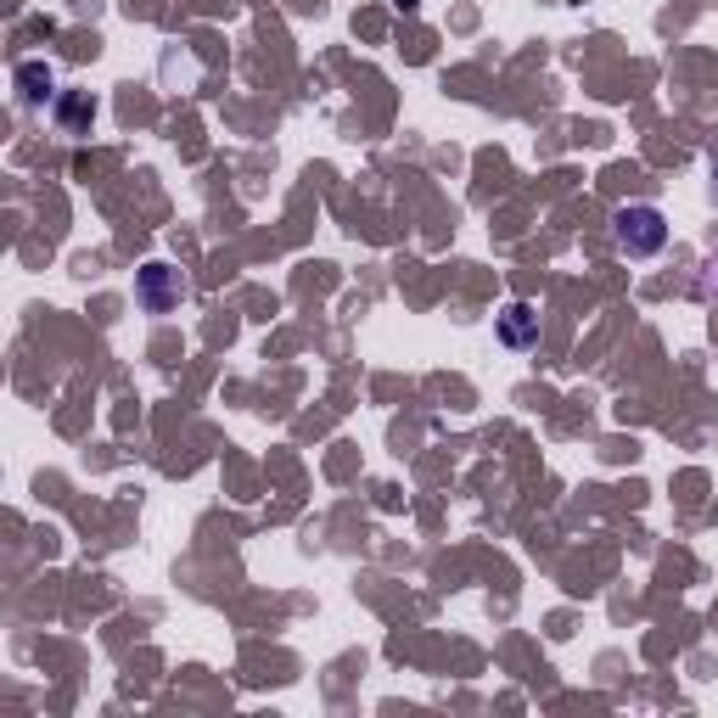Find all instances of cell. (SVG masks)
<instances>
[{
	"mask_svg": "<svg viewBox=\"0 0 718 718\" xmlns=\"http://www.w3.org/2000/svg\"><path fill=\"white\" fill-rule=\"evenodd\" d=\"M612 236H618V253L652 258V253H662V242H668V219H662V208H652V203H634V208H618V214H612Z\"/></svg>",
	"mask_w": 718,
	"mask_h": 718,
	"instance_id": "6da1fadb",
	"label": "cell"
},
{
	"mask_svg": "<svg viewBox=\"0 0 718 718\" xmlns=\"http://www.w3.org/2000/svg\"><path fill=\"white\" fill-rule=\"evenodd\" d=\"M180 292L185 287H180V276L169 270V264H153V270L141 276V304L153 309V315H163L169 304H180Z\"/></svg>",
	"mask_w": 718,
	"mask_h": 718,
	"instance_id": "7a4b0ae2",
	"label": "cell"
},
{
	"mask_svg": "<svg viewBox=\"0 0 718 718\" xmlns=\"http://www.w3.org/2000/svg\"><path fill=\"white\" fill-rule=\"evenodd\" d=\"M51 85H57V80H51V68H46V62H23V68H17L23 107H46V101H51Z\"/></svg>",
	"mask_w": 718,
	"mask_h": 718,
	"instance_id": "3957f363",
	"label": "cell"
},
{
	"mask_svg": "<svg viewBox=\"0 0 718 718\" xmlns=\"http://www.w3.org/2000/svg\"><path fill=\"white\" fill-rule=\"evenodd\" d=\"M534 337H539L534 309H527V304H511V309H506V343H511V349H527Z\"/></svg>",
	"mask_w": 718,
	"mask_h": 718,
	"instance_id": "277c9868",
	"label": "cell"
},
{
	"mask_svg": "<svg viewBox=\"0 0 718 718\" xmlns=\"http://www.w3.org/2000/svg\"><path fill=\"white\" fill-rule=\"evenodd\" d=\"M62 119H68V124H80V119H90V101H80V96H73V101L62 107Z\"/></svg>",
	"mask_w": 718,
	"mask_h": 718,
	"instance_id": "5b68a950",
	"label": "cell"
}]
</instances>
